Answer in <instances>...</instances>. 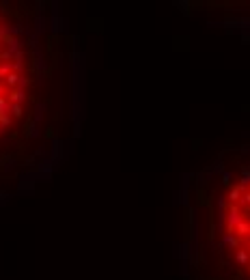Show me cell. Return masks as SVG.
Returning a JSON list of instances; mask_svg holds the SVG:
<instances>
[{"instance_id":"cell-1","label":"cell","mask_w":250,"mask_h":280,"mask_svg":"<svg viewBox=\"0 0 250 280\" xmlns=\"http://www.w3.org/2000/svg\"><path fill=\"white\" fill-rule=\"evenodd\" d=\"M31 54L19 28L0 9V138L16 129L31 104Z\"/></svg>"}]
</instances>
